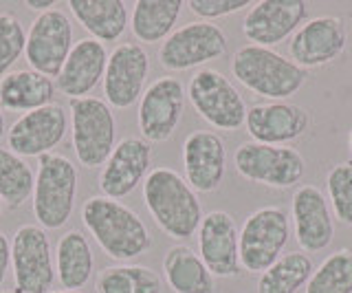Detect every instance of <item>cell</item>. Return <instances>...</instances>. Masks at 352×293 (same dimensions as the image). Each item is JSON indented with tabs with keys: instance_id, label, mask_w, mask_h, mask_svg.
Listing matches in <instances>:
<instances>
[{
	"instance_id": "cell-1",
	"label": "cell",
	"mask_w": 352,
	"mask_h": 293,
	"mask_svg": "<svg viewBox=\"0 0 352 293\" xmlns=\"http://www.w3.org/2000/svg\"><path fill=\"white\" fill-rule=\"evenodd\" d=\"M82 223L102 252L117 260L130 263L152 247V236L141 216L121 201L108 197H88L82 205Z\"/></svg>"
},
{
	"instance_id": "cell-38",
	"label": "cell",
	"mask_w": 352,
	"mask_h": 293,
	"mask_svg": "<svg viewBox=\"0 0 352 293\" xmlns=\"http://www.w3.org/2000/svg\"><path fill=\"white\" fill-rule=\"evenodd\" d=\"M51 293H82V291H71V289H60V291H51Z\"/></svg>"
},
{
	"instance_id": "cell-21",
	"label": "cell",
	"mask_w": 352,
	"mask_h": 293,
	"mask_svg": "<svg viewBox=\"0 0 352 293\" xmlns=\"http://www.w3.org/2000/svg\"><path fill=\"white\" fill-rule=\"evenodd\" d=\"M245 126L256 144L286 146L306 133L311 126V115L302 106L289 102L256 104L247 111Z\"/></svg>"
},
{
	"instance_id": "cell-14",
	"label": "cell",
	"mask_w": 352,
	"mask_h": 293,
	"mask_svg": "<svg viewBox=\"0 0 352 293\" xmlns=\"http://www.w3.org/2000/svg\"><path fill=\"white\" fill-rule=\"evenodd\" d=\"M150 73V56L137 42H124L115 47L108 56L104 73V97L106 104L117 111L135 106L143 91Z\"/></svg>"
},
{
	"instance_id": "cell-34",
	"label": "cell",
	"mask_w": 352,
	"mask_h": 293,
	"mask_svg": "<svg viewBox=\"0 0 352 293\" xmlns=\"http://www.w3.org/2000/svg\"><path fill=\"white\" fill-rule=\"evenodd\" d=\"M249 5H251L249 0H190V3H187L190 12L198 18H203L205 23H209V20H214V18L236 14Z\"/></svg>"
},
{
	"instance_id": "cell-22",
	"label": "cell",
	"mask_w": 352,
	"mask_h": 293,
	"mask_svg": "<svg viewBox=\"0 0 352 293\" xmlns=\"http://www.w3.org/2000/svg\"><path fill=\"white\" fill-rule=\"evenodd\" d=\"M108 64V51L102 42L93 38H82L75 42L73 51L66 58L62 71L55 80V89L69 100H82L97 89L104 80Z\"/></svg>"
},
{
	"instance_id": "cell-2",
	"label": "cell",
	"mask_w": 352,
	"mask_h": 293,
	"mask_svg": "<svg viewBox=\"0 0 352 293\" xmlns=\"http://www.w3.org/2000/svg\"><path fill=\"white\" fill-rule=\"evenodd\" d=\"M143 203L159 225L174 241L192 238L203 221V205L190 183L172 168H154L143 181Z\"/></svg>"
},
{
	"instance_id": "cell-30",
	"label": "cell",
	"mask_w": 352,
	"mask_h": 293,
	"mask_svg": "<svg viewBox=\"0 0 352 293\" xmlns=\"http://www.w3.org/2000/svg\"><path fill=\"white\" fill-rule=\"evenodd\" d=\"M36 186V172L20 155L9 148H0V201L9 210H20L31 197Z\"/></svg>"
},
{
	"instance_id": "cell-18",
	"label": "cell",
	"mask_w": 352,
	"mask_h": 293,
	"mask_svg": "<svg viewBox=\"0 0 352 293\" xmlns=\"http://www.w3.org/2000/svg\"><path fill=\"white\" fill-rule=\"evenodd\" d=\"M198 256L214 278H234L240 274V232L234 216L214 210L203 216L198 227Z\"/></svg>"
},
{
	"instance_id": "cell-8",
	"label": "cell",
	"mask_w": 352,
	"mask_h": 293,
	"mask_svg": "<svg viewBox=\"0 0 352 293\" xmlns=\"http://www.w3.org/2000/svg\"><path fill=\"white\" fill-rule=\"evenodd\" d=\"M187 97L198 117L225 133H236L247 119L249 108L240 91L216 69H198L187 86Z\"/></svg>"
},
{
	"instance_id": "cell-16",
	"label": "cell",
	"mask_w": 352,
	"mask_h": 293,
	"mask_svg": "<svg viewBox=\"0 0 352 293\" xmlns=\"http://www.w3.org/2000/svg\"><path fill=\"white\" fill-rule=\"evenodd\" d=\"M152 166V144L141 137H126L115 146L99 172V190L108 199H126L135 192Z\"/></svg>"
},
{
	"instance_id": "cell-40",
	"label": "cell",
	"mask_w": 352,
	"mask_h": 293,
	"mask_svg": "<svg viewBox=\"0 0 352 293\" xmlns=\"http://www.w3.org/2000/svg\"><path fill=\"white\" fill-rule=\"evenodd\" d=\"M3 210H5V203H3V201H0V214H3Z\"/></svg>"
},
{
	"instance_id": "cell-4",
	"label": "cell",
	"mask_w": 352,
	"mask_h": 293,
	"mask_svg": "<svg viewBox=\"0 0 352 293\" xmlns=\"http://www.w3.org/2000/svg\"><path fill=\"white\" fill-rule=\"evenodd\" d=\"M77 168L60 153L40 157L36 186H33V216L42 230H60L75 210L77 199Z\"/></svg>"
},
{
	"instance_id": "cell-10",
	"label": "cell",
	"mask_w": 352,
	"mask_h": 293,
	"mask_svg": "<svg viewBox=\"0 0 352 293\" xmlns=\"http://www.w3.org/2000/svg\"><path fill=\"white\" fill-rule=\"evenodd\" d=\"M73 47V23L69 14L62 9H49L33 20L27 31L25 60L31 71L58 78Z\"/></svg>"
},
{
	"instance_id": "cell-39",
	"label": "cell",
	"mask_w": 352,
	"mask_h": 293,
	"mask_svg": "<svg viewBox=\"0 0 352 293\" xmlns=\"http://www.w3.org/2000/svg\"><path fill=\"white\" fill-rule=\"evenodd\" d=\"M348 146H350V153H352V130H350V135H348Z\"/></svg>"
},
{
	"instance_id": "cell-31",
	"label": "cell",
	"mask_w": 352,
	"mask_h": 293,
	"mask_svg": "<svg viewBox=\"0 0 352 293\" xmlns=\"http://www.w3.org/2000/svg\"><path fill=\"white\" fill-rule=\"evenodd\" d=\"M306 293H352V252L339 249L319 265L306 285Z\"/></svg>"
},
{
	"instance_id": "cell-17",
	"label": "cell",
	"mask_w": 352,
	"mask_h": 293,
	"mask_svg": "<svg viewBox=\"0 0 352 293\" xmlns=\"http://www.w3.org/2000/svg\"><path fill=\"white\" fill-rule=\"evenodd\" d=\"M308 3L302 0H260L242 20V36L256 47H278L304 25Z\"/></svg>"
},
{
	"instance_id": "cell-41",
	"label": "cell",
	"mask_w": 352,
	"mask_h": 293,
	"mask_svg": "<svg viewBox=\"0 0 352 293\" xmlns=\"http://www.w3.org/2000/svg\"><path fill=\"white\" fill-rule=\"evenodd\" d=\"M0 293H18V291L14 289V291H0Z\"/></svg>"
},
{
	"instance_id": "cell-7",
	"label": "cell",
	"mask_w": 352,
	"mask_h": 293,
	"mask_svg": "<svg viewBox=\"0 0 352 293\" xmlns=\"http://www.w3.org/2000/svg\"><path fill=\"white\" fill-rule=\"evenodd\" d=\"M234 166L242 179L275 190L293 188L306 175V161L297 148L256 141H245L236 148Z\"/></svg>"
},
{
	"instance_id": "cell-35",
	"label": "cell",
	"mask_w": 352,
	"mask_h": 293,
	"mask_svg": "<svg viewBox=\"0 0 352 293\" xmlns=\"http://www.w3.org/2000/svg\"><path fill=\"white\" fill-rule=\"evenodd\" d=\"M11 267V241L7 238V234L0 230V287L7 278V271Z\"/></svg>"
},
{
	"instance_id": "cell-23",
	"label": "cell",
	"mask_w": 352,
	"mask_h": 293,
	"mask_svg": "<svg viewBox=\"0 0 352 293\" xmlns=\"http://www.w3.org/2000/svg\"><path fill=\"white\" fill-rule=\"evenodd\" d=\"M55 82L31 69L11 71L0 80V106L14 113H31L55 100Z\"/></svg>"
},
{
	"instance_id": "cell-33",
	"label": "cell",
	"mask_w": 352,
	"mask_h": 293,
	"mask_svg": "<svg viewBox=\"0 0 352 293\" xmlns=\"http://www.w3.org/2000/svg\"><path fill=\"white\" fill-rule=\"evenodd\" d=\"M27 45V31L11 14H0V80L20 60Z\"/></svg>"
},
{
	"instance_id": "cell-6",
	"label": "cell",
	"mask_w": 352,
	"mask_h": 293,
	"mask_svg": "<svg viewBox=\"0 0 352 293\" xmlns=\"http://www.w3.org/2000/svg\"><path fill=\"white\" fill-rule=\"evenodd\" d=\"M291 238V219L278 205H267L247 216L240 230V267L264 274L284 252Z\"/></svg>"
},
{
	"instance_id": "cell-19",
	"label": "cell",
	"mask_w": 352,
	"mask_h": 293,
	"mask_svg": "<svg viewBox=\"0 0 352 293\" xmlns=\"http://www.w3.org/2000/svg\"><path fill=\"white\" fill-rule=\"evenodd\" d=\"M295 241L304 252H324L335 238V216L317 186H300L291 201Z\"/></svg>"
},
{
	"instance_id": "cell-25",
	"label": "cell",
	"mask_w": 352,
	"mask_h": 293,
	"mask_svg": "<svg viewBox=\"0 0 352 293\" xmlns=\"http://www.w3.org/2000/svg\"><path fill=\"white\" fill-rule=\"evenodd\" d=\"M163 278L174 293H216V278L192 247L174 245L163 258Z\"/></svg>"
},
{
	"instance_id": "cell-24",
	"label": "cell",
	"mask_w": 352,
	"mask_h": 293,
	"mask_svg": "<svg viewBox=\"0 0 352 293\" xmlns=\"http://www.w3.org/2000/svg\"><path fill=\"white\" fill-rule=\"evenodd\" d=\"M73 18L97 42H115L128 27V7L121 0H69Z\"/></svg>"
},
{
	"instance_id": "cell-5",
	"label": "cell",
	"mask_w": 352,
	"mask_h": 293,
	"mask_svg": "<svg viewBox=\"0 0 352 293\" xmlns=\"http://www.w3.org/2000/svg\"><path fill=\"white\" fill-rule=\"evenodd\" d=\"M69 119L77 164L88 170L104 166L117 146V119L113 108L99 97L69 100Z\"/></svg>"
},
{
	"instance_id": "cell-3",
	"label": "cell",
	"mask_w": 352,
	"mask_h": 293,
	"mask_svg": "<svg viewBox=\"0 0 352 293\" xmlns=\"http://www.w3.org/2000/svg\"><path fill=\"white\" fill-rule=\"evenodd\" d=\"M231 73L234 78L260 97L273 102H284L302 89L308 71L300 69L275 49L245 45L231 58Z\"/></svg>"
},
{
	"instance_id": "cell-11",
	"label": "cell",
	"mask_w": 352,
	"mask_h": 293,
	"mask_svg": "<svg viewBox=\"0 0 352 293\" xmlns=\"http://www.w3.org/2000/svg\"><path fill=\"white\" fill-rule=\"evenodd\" d=\"M185 111V86L179 78L165 75L143 91L137 108V126L148 144H163L179 128Z\"/></svg>"
},
{
	"instance_id": "cell-26",
	"label": "cell",
	"mask_w": 352,
	"mask_h": 293,
	"mask_svg": "<svg viewBox=\"0 0 352 293\" xmlns=\"http://www.w3.org/2000/svg\"><path fill=\"white\" fill-rule=\"evenodd\" d=\"M95 271V256L88 238L80 230L60 236L55 247V276L64 289L77 291L86 287Z\"/></svg>"
},
{
	"instance_id": "cell-9",
	"label": "cell",
	"mask_w": 352,
	"mask_h": 293,
	"mask_svg": "<svg viewBox=\"0 0 352 293\" xmlns=\"http://www.w3.org/2000/svg\"><path fill=\"white\" fill-rule=\"evenodd\" d=\"M11 271L18 293H51L55 263L47 230L29 223L18 227L11 236Z\"/></svg>"
},
{
	"instance_id": "cell-32",
	"label": "cell",
	"mask_w": 352,
	"mask_h": 293,
	"mask_svg": "<svg viewBox=\"0 0 352 293\" xmlns=\"http://www.w3.org/2000/svg\"><path fill=\"white\" fill-rule=\"evenodd\" d=\"M328 203L335 219L344 225H352V161L330 168L326 177Z\"/></svg>"
},
{
	"instance_id": "cell-27",
	"label": "cell",
	"mask_w": 352,
	"mask_h": 293,
	"mask_svg": "<svg viewBox=\"0 0 352 293\" xmlns=\"http://www.w3.org/2000/svg\"><path fill=\"white\" fill-rule=\"evenodd\" d=\"M181 0H139L132 7L130 29L132 36L146 45H157L170 38L172 29L183 12Z\"/></svg>"
},
{
	"instance_id": "cell-20",
	"label": "cell",
	"mask_w": 352,
	"mask_h": 293,
	"mask_svg": "<svg viewBox=\"0 0 352 293\" xmlns=\"http://www.w3.org/2000/svg\"><path fill=\"white\" fill-rule=\"evenodd\" d=\"M185 181L194 192L212 194L223 186L227 172L225 141L212 130H196L183 141Z\"/></svg>"
},
{
	"instance_id": "cell-36",
	"label": "cell",
	"mask_w": 352,
	"mask_h": 293,
	"mask_svg": "<svg viewBox=\"0 0 352 293\" xmlns=\"http://www.w3.org/2000/svg\"><path fill=\"white\" fill-rule=\"evenodd\" d=\"M25 7L31 9V12L44 14V12H49V9H55V3H53V0H27Z\"/></svg>"
},
{
	"instance_id": "cell-15",
	"label": "cell",
	"mask_w": 352,
	"mask_h": 293,
	"mask_svg": "<svg viewBox=\"0 0 352 293\" xmlns=\"http://www.w3.org/2000/svg\"><path fill=\"white\" fill-rule=\"evenodd\" d=\"M348 47L346 23L337 16H317L295 31L289 42L291 60L300 69H322L335 62Z\"/></svg>"
},
{
	"instance_id": "cell-28",
	"label": "cell",
	"mask_w": 352,
	"mask_h": 293,
	"mask_svg": "<svg viewBox=\"0 0 352 293\" xmlns=\"http://www.w3.org/2000/svg\"><path fill=\"white\" fill-rule=\"evenodd\" d=\"M313 271L315 265L311 256L302 252L284 254L264 274H260L258 293H297L308 285Z\"/></svg>"
},
{
	"instance_id": "cell-13",
	"label": "cell",
	"mask_w": 352,
	"mask_h": 293,
	"mask_svg": "<svg viewBox=\"0 0 352 293\" xmlns=\"http://www.w3.org/2000/svg\"><path fill=\"white\" fill-rule=\"evenodd\" d=\"M69 130V108L49 104L38 111L20 115L7 130V146L11 153L25 157H44L58 148Z\"/></svg>"
},
{
	"instance_id": "cell-12",
	"label": "cell",
	"mask_w": 352,
	"mask_h": 293,
	"mask_svg": "<svg viewBox=\"0 0 352 293\" xmlns=\"http://www.w3.org/2000/svg\"><path fill=\"white\" fill-rule=\"evenodd\" d=\"M227 53L225 31L214 23H190L170 34L159 49V62L168 71H187L223 58Z\"/></svg>"
},
{
	"instance_id": "cell-37",
	"label": "cell",
	"mask_w": 352,
	"mask_h": 293,
	"mask_svg": "<svg viewBox=\"0 0 352 293\" xmlns=\"http://www.w3.org/2000/svg\"><path fill=\"white\" fill-rule=\"evenodd\" d=\"M5 137V115H3V106H0V139Z\"/></svg>"
},
{
	"instance_id": "cell-29",
	"label": "cell",
	"mask_w": 352,
	"mask_h": 293,
	"mask_svg": "<svg viewBox=\"0 0 352 293\" xmlns=\"http://www.w3.org/2000/svg\"><path fill=\"white\" fill-rule=\"evenodd\" d=\"M97 293H161L163 280L146 265H113L99 271L95 282Z\"/></svg>"
}]
</instances>
